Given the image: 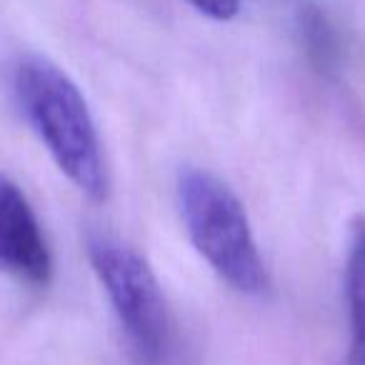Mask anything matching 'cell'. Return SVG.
<instances>
[{
  "mask_svg": "<svg viewBox=\"0 0 365 365\" xmlns=\"http://www.w3.org/2000/svg\"><path fill=\"white\" fill-rule=\"evenodd\" d=\"M13 91L48 153L68 180L93 200L108 195L101 140L78 86L51 61L28 56L13 73Z\"/></svg>",
  "mask_w": 365,
  "mask_h": 365,
  "instance_id": "obj_1",
  "label": "cell"
},
{
  "mask_svg": "<svg viewBox=\"0 0 365 365\" xmlns=\"http://www.w3.org/2000/svg\"><path fill=\"white\" fill-rule=\"evenodd\" d=\"M185 228L198 253L240 293H263L268 270L238 195L205 170H185L178 182Z\"/></svg>",
  "mask_w": 365,
  "mask_h": 365,
  "instance_id": "obj_2",
  "label": "cell"
},
{
  "mask_svg": "<svg viewBox=\"0 0 365 365\" xmlns=\"http://www.w3.org/2000/svg\"><path fill=\"white\" fill-rule=\"evenodd\" d=\"M88 255L138 360L160 365L170 345V318L148 260L108 235H93Z\"/></svg>",
  "mask_w": 365,
  "mask_h": 365,
  "instance_id": "obj_3",
  "label": "cell"
},
{
  "mask_svg": "<svg viewBox=\"0 0 365 365\" xmlns=\"http://www.w3.org/2000/svg\"><path fill=\"white\" fill-rule=\"evenodd\" d=\"M0 270L33 285L53 275L51 248L31 203L16 182L0 175Z\"/></svg>",
  "mask_w": 365,
  "mask_h": 365,
  "instance_id": "obj_4",
  "label": "cell"
},
{
  "mask_svg": "<svg viewBox=\"0 0 365 365\" xmlns=\"http://www.w3.org/2000/svg\"><path fill=\"white\" fill-rule=\"evenodd\" d=\"M345 295H348L350 328H353L355 363L365 365V220L353 228L345 268Z\"/></svg>",
  "mask_w": 365,
  "mask_h": 365,
  "instance_id": "obj_5",
  "label": "cell"
},
{
  "mask_svg": "<svg viewBox=\"0 0 365 365\" xmlns=\"http://www.w3.org/2000/svg\"><path fill=\"white\" fill-rule=\"evenodd\" d=\"M300 38H303V48L308 53L310 63L318 71H333L340 61V41L335 33L333 23L328 21L320 8L308 6L300 13Z\"/></svg>",
  "mask_w": 365,
  "mask_h": 365,
  "instance_id": "obj_6",
  "label": "cell"
},
{
  "mask_svg": "<svg viewBox=\"0 0 365 365\" xmlns=\"http://www.w3.org/2000/svg\"><path fill=\"white\" fill-rule=\"evenodd\" d=\"M188 3L213 21H230L240 11V0H188Z\"/></svg>",
  "mask_w": 365,
  "mask_h": 365,
  "instance_id": "obj_7",
  "label": "cell"
}]
</instances>
